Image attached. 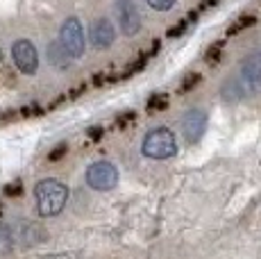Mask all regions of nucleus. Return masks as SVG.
Listing matches in <instances>:
<instances>
[{
    "mask_svg": "<svg viewBox=\"0 0 261 259\" xmlns=\"http://www.w3.org/2000/svg\"><path fill=\"white\" fill-rule=\"evenodd\" d=\"M116 39V28L109 18H95L91 25V43L98 50H107Z\"/></svg>",
    "mask_w": 261,
    "mask_h": 259,
    "instance_id": "8",
    "label": "nucleus"
},
{
    "mask_svg": "<svg viewBox=\"0 0 261 259\" xmlns=\"http://www.w3.org/2000/svg\"><path fill=\"white\" fill-rule=\"evenodd\" d=\"M34 200L41 216H57L68 202V187L59 180H41L34 187Z\"/></svg>",
    "mask_w": 261,
    "mask_h": 259,
    "instance_id": "1",
    "label": "nucleus"
},
{
    "mask_svg": "<svg viewBox=\"0 0 261 259\" xmlns=\"http://www.w3.org/2000/svg\"><path fill=\"white\" fill-rule=\"evenodd\" d=\"M12 234H14V243H21V246H34V243H39L43 239V227H39L37 223L25 221L18 227H12Z\"/></svg>",
    "mask_w": 261,
    "mask_h": 259,
    "instance_id": "10",
    "label": "nucleus"
},
{
    "mask_svg": "<svg viewBox=\"0 0 261 259\" xmlns=\"http://www.w3.org/2000/svg\"><path fill=\"white\" fill-rule=\"evenodd\" d=\"M12 57H14V64H16V68L25 75H34L39 68V53L37 48H34L32 41H28V39H18V41H14L12 46Z\"/></svg>",
    "mask_w": 261,
    "mask_h": 259,
    "instance_id": "5",
    "label": "nucleus"
},
{
    "mask_svg": "<svg viewBox=\"0 0 261 259\" xmlns=\"http://www.w3.org/2000/svg\"><path fill=\"white\" fill-rule=\"evenodd\" d=\"M220 55H223V41L212 43V48L207 50V64H209V66H216V64H220Z\"/></svg>",
    "mask_w": 261,
    "mask_h": 259,
    "instance_id": "15",
    "label": "nucleus"
},
{
    "mask_svg": "<svg viewBox=\"0 0 261 259\" xmlns=\"http://www.w3.org/2000/svg\"><path fill=\"white\" fill-rule=\"evenodd\" d=\"M241 77H243V84H248L250 89H257L261 84V53L259 50L243 57V62H241Z\"/></svg>",
    "mask_w": 261,
    "mask_h": 259,
    "instance_id": "9",
    "label": "nucleus"
},
{
    "mask_svg": "<svg viewBox=\"0 0 261 259\" xmlns=\"http://www.w3.org/2000/svg\"><path fill=\"white\" fill-rule=\"evenodd\" d=\"M141 150L148 159H170L177 155V139L168 127L150 130L143 139Z\"/></svg>",
    "mask_w": 261,
    "mask_h": 259,
    "instance_id": "2",
    "label": "nucleus"
},
{
    "mask_svg": "<svg viewBox=\"0 0 261 259\" xmlns=\"http://www.w3.org/2000/svg\"><path fill=\"white\" fill-rule=\"evenodd\" d=\"M116 21L125 37H134L141 30V14L134 0H116Z\"/></svg>",
    "mask_w": 261,
    "mask_h": 259,
    "instance_id": "6",
    "label": "nucleus"
},
{
    "mask_svg": "<svg viewBox=\"0 0 261 259\" xmlns=\"http://www.w3.org/2000/svg\"><path fill=\"white\" fill-rule=\"evenodd\" d=\"M166 96H154L152 98V100H150L148 102V109H154V107H159V109H162V107H166Z\"/></svg>",
    "mask_w": 261,
    "mask_h": 259,
    "instance_id": "17",
    "label": "nucleus"
},
{
    "mask_svg": "<svg viewBox=\"0 0 261 259\" xmlns=\"http://www.w3.org/2000/svg\"><path fill=\"white\" fill-rule=\"evenodd\" d=\"M198 82H200V75H198V73H193V75H189V77H187V82H184L179 89H182V91H189V89H191V87H195Z\"/></svg>",
    "mask_w": 261,
    "mask_h": 259,
    "instance_id": "18",
    "label": "nucleus"
},
{
    "mask_svg": "<svg viewBox=\"0 0 261 259\" xmlns=\"http://www.w3.org/2000/svg\"><path fill=\"white\" fill-rule=\"evenodd\" d=\"M87 184L95 191H109L118 184V171L112 162H95L87 168Z\"/></svg>",
    "mask_w": 261,
    "mask_h": 259,
    "instance_id": "4",
    "label": "nucleus"
},
{
    "mask_svg": "<svg viewBox=\"0 0 261 259\" xmlns=\"http://www.w3.org/2000/svg\"><path fill=\"white\" fill-rule=\"evenodd\" d=\"M59 43L66 48V53L71 57H82L84 48H87V41H84V30L80 18H66L62 23V30H59Z\"/></svg>",
    "mask_w": 261,
    "mask_h": 259,
    "instance_id": "3",
    "label": "nucleus"
},
{
    "mask_svg": "<svg viewBox=\"0 0 261 259\" xmlns=\"http://www.w3.org/2000/svg\"><path fill=\"white\" fill-rule=\"evenodd\" d=\"M14 234H12V227L9 225H3L0 223V257L3 255H9V252L14 250Z\"/></svg>",
    "mask_w": 261,
    "mask_h": 259,
    "instance_id": "13",
    "label": "nucleus"
},
{
    "mask_svg": "<svg viewBox=\"0 0 261 259\" xmlns=\"http://www.w3.org/2000/svg\"><path fill=\"white\" fill-rule=\"evenodd\" d=\"M220 96H223L227 102H237V100H241V98H243V87H241L239 80L227 77V80L223 82V87H220Z\"/></svg>",
    "mask_w": 261,
    "mask_h": 259,
    "instance_id": "12",
    "label": "nucleus"
},
{
    "mask_svg": "<svg viewBox=\"0 0 261 259\" xmlns=\"http://www.w3.org/2000/svg\"><path fill=\"white\" fill-rule=\"evenodd\" d=\"M145 3H148L152 9H157V12H168V9L175 7L177 0H145Z\"/></svg>",
    "mask_w": 261,
    "mask_h": 259,
    "instance_id": "16",
    "label": "nucleus"
},
{
    "mask_svg": "<svg viewBox=\"0 0 261 259\" xmlns=\"http://www.w3.org/2000/svg\"><path fill=\"white\" fill-rule=\"evenodd\" d=\"M48 62L53 64L55 68H59V71H66V68L71 66V55L66 53V48L59 41H53L48 46Z\"/></svg>",
    "mask_w": 261,
    "mask_h": 259,
    "instance_id": "11",
    "label": "nucleus"
},
{
    "mask_svg": "<svg viewBox=\"0 0 261 259\" xmlns=\"http://www.w3.org/2000/svg\"><path fill=\"white\" fill-rule=\"evenodd\" d=\"M254 21H257V18H254L252 14H250V16H248V14H245V16H241L239 21H234V23H232V28L227 30V34H229V37H234V34H239L241 30H245V28H252V25H254Z\"/></svg>",
    "mask_w": 261,
    "mask_h": 259,
    "instance_id": "14",
    "label": "nucleus"
},
{
    "mask_svg": "<svg viewBox=\"0 0 261 259\" xmlns=\"http://www.w3.org/2000/svg\"><path fill=\"white\" fill-rule=\"evenodd\" d=\"M0 59H3V50H0Z\"/></svg>",
    "mask_w": 261,
    "mask_h": 259,
    "instance_id": "19",
    "label": "nucleus"
},
{
    "mask_svg": "<svg viewBox=\"0 0 261 259\" xmlns=\"http://www.w3.org/2000/svg\"><path fill=\"white\" fill-rule=\"evenodd\" d=\"M207 132V112L200 107H193L182 118V134L189 143H198L202 134Z\"/></svg>",
    "mask_w": 261,
    "mask_h": 259,
    "instance_id": "7",
    "label": "nucleus"
}]
</instances>
